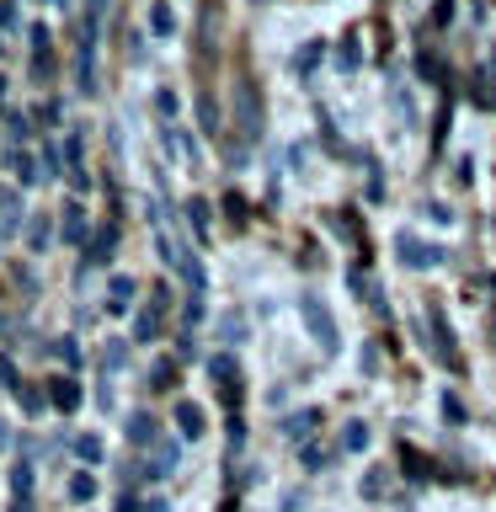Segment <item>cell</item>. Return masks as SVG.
<instances>
[{"instance_id":"1","label":"cell","mask_w":496,"mask_h":512,"mask_svg":"<svg viewBox=\"0 0 496 512\" xmlns=\"http://www.w3.org/2000/svg\"><path fill=\"white\" fill-rule=\"evenodd\" d=\"M299 315H304V326H310L315 347L331 358V352L342 347V336H336V315L326 310V299H320V294H299Z\"/></svg>"},{"instance_id":"2","label":"cell","mask_w":496,"mask_h":512,"mask_svg":"<svg viewBox=\"0 0 496 512\" xmlns=\"http://www.w3.org/2000/svg\"><path fill=\"white\" fill-rule=\"evenodd\" d=\"M160 262H166V267H176V278L187 283V294H192V299H198L203 288H208V278H203V267H198V256H192V251L182 246V240L160 235Z\"/></svg>"},{"instance_id":"3","label":"cell","mask_w":496,"mask_h":512,"mask_svg":"<svg viewBox=\"0 0 496 512\" xmlns=\"http://www.w3.org/2000/svg\"><path fill=\"white\" fill-rule=\"evenodd\" d=\"M235 123L246 139H262V107H256V86L251 80H235Z\"/></svg>"},{"instance_id":"4","label":"cell","mask_w":496,"mask_h":512,"mask_svg":"<svg viewBox=\"0 0 496 512\" xmlns=\"http://www.w3.org/2000/svg\"><path fill=\"white\" fill-rule=\"evenodd\" d=\"M395 256L406 267L422 272V267H438L443 262V246H427V240H416V235H395Z\"/></svg>"},{"instance_id":"5","label":"cell","mask_w":496,"mask_h":512,"mask_svg":"<svg viewBox=\"0 0 496 512\" xmlns=\"http://www.w3.org/2000/svg\"><path fill=\"white\" fill-rule=\"evenodd\" d=\"M427 347H432V358H438V363H448V368H454L459 358H454V342H448V320H443V310H438V304H427Z\"/></svg>"},{"instance_id":"6","label":"cell","mask_w":496,"mask_h":512,"mask_svg":"<svg viewBox=\"0 0 496 512\" xmlns=\"http://www.w3.org/2000/svg\"><path fill=\"white\" fill-rule=\"evenodd\" d=\"M208 374H214V384H224V400H240V368H235V358L230 352H214V358H208Z\"/></svg>"},{"instance_id":"7","label":"cell","mask_w":496,"mask_h":512,"mask_svg":"<svg viewBox=\"0 0 496 512\" xmlns=\"http://www.w3.org/2000/svg\"><path fill=\"white\" fill-rule=\"evenodd\" d=\"M160 310H166V294H150V304L134 315V342H155L160 331Z\"/></svg>"},{"instance_id":"8","label":"cell","mask_w":496,"mask_h":512,"mask_svg":"<svg viewBox=\"0 0 496 512\" xmlns=\"http://www.w3.org/2000/svg\"><path fill=\"white\" fill-rule=\"evenodd\" d=\"M176 464H182V448H176V438H160V443H155V459H150V475L166 480Z\"/></svg>"},{"instance_id":"9","label":"cell","mask_w":496,"mask_h":512,"mask_svg":"<svg viewBox=\"0 0 496 512\" xmlns=\"http://www.w3.org/2000/svg\"><path fill=\"white\" fill-rule=\"evenodd\" d=\"M6 166H11V176H16L22 187L38 182V160H32V155L22 150V144H11V150H6Z\"/></svg>"},{"instance_id":"10","label":"cell","mask_w":496,"mask_h":512,"mask_svg":"<svg viewBox=\"0 0 496 512\" xmlns=\"http://www.w3.org/2000/svg\"><path fill=\"white\" fill-rule=\"evenodd\" d=\"M48 400H54L64 416H70V411L80 406V384H75V379H64V374H59V379H48Z\"/></svg>"},{"instance_id":"11","label":"cell","mask_w":496,"mask_h":512,"mask_svg":"<svg viewBox=\"0 0 496 512\" xmlns=\"http://www.w3.org/2000/svg\"><path fill=\"white\" fill-rule=\"evenodd\" d=\"M112 246H118V224H102V230H96V240H91V267H107L112 262Z\"/></svg>"},{"instance_id":"12","label":"cell","mask_w":496,"mask_h":512,"mask_svg":"<svg viewBox=\"0 0 496 512\" xmlns=\"http://www.w3.org/2000/svg\"><path fill=\"white\" fill-rule=\"evenodd\" d=\"M155 438H160V427H155L150 411H134V416H128V443H155Z\"/></svg>"},{"instance_id":"13","label":"cell","mask_w":496,"mask_h":512,"mask_svg":"<svg viewBox=\"0 0 496 512\" xmlns=\"http://www.w3.org/2000/svg\"><path fill=\"white\" fill-rule=\"evenodd\" d=\"M16 224H22V198H16V192H6V187H0V235H11Z\"/></svg>"},{"instance_id":"14","label":"cell","mask_w":496,"mask_h":512,"mask_svg":"<svg viewBox=\"0 0 496 512\" xmlns=\"http://www.w3.org/2000/svg\"><path fill=\"white\" fill-rule=\"evenodd\" d=\"M176 427H182V438H203V411L192 406V400H182V406H176Z\"/></svg>"},{"instance_id":"15","label":"cell","mask_w":496,"mask_h":512,"mask_svg":"<svg viewBox=\"0 0 496 512\" xmlns=\"http://www.w3.org/2000/svg\"><path fill=\"white\" fill-rule=\"evenodd\" d=\"M320 54H326V43H320V38H310V43H304L299 54H294V70H299L304 80H310V70H315V64H320Z\"/></svg>"},{"instance_id":"16","label":"cell","mask_w":496,"mask_h":512,"mask_svg":"<svg viewBox=\"0 0 496 512\" xmlns=\"http://www.w3.org/2000/svg\"><path fill=\"white\" fill-rule=\"evenodd\" d=\"M128 304H134V278H112V299H107V310H112V315H123Z\"/></svg>"},{"instance_id":"17","label":"cell","mask_w":496,"mask_h":512,"mask_svg":"<svg viewBox=\"0 0 496 512\" xmlns=\"http://www.w3.org/2000/svg\"><path fill=\"white\" fill-rule=\"evenodd\" d=\"M358 64H363V43H358V38H347L342 48H336V70H342V75H352Z\"/></svg>"},{"instance_id":"18","label":"cell","mask_w":496,"mask_h":512,"mask_svg":"<svg viewBox=\"0 0 496 512\" xmlns=\"http://www.w3.org/2000/svg\"><path fill=\"white\" fill-rule=\"evenodd\" d=\"M315 422H320V411H294V416L283 422V432H288V438H310Z\"/></svg>"},{"instance_id":"19","label":"cell","mask_w":496,"mask_h":512,"mask_svg":"<svg viewBox=\"0 0 496 512\" xmlns=\"http://www.w3.org/2000/svg\"><path fill=\"white\" fill-rule=\"evenodd\" d=\"M150 27L160 32V38H171V32H176V11L166 6V0H155V11H150Z\"/></svg>"},{"instance_id":"20","label":"cell","mask_w":496,"mask_h":512,"mask_svg":"<svg viewBox=\"0 0 496 512\" xmlns=\"http://www.w3.org/2000/svg\"><path fill=\"white\" fill-rule=\"evenodd\" d=\"M48 240H54V230H48V219L38 214V219L27 224V246H32V251H48Z\"/></svg>"},{"instance_id":"21","label":"cell","mask_w":496,"mask_h":512,"mask_svg":"<svg viewBox=\"0 0 496 512\" xmlns=\"http://www.w3.org/2000/svg\"><path fill=\"white\" fill-rule=\"evenodd\" d=\"M187 219H192V230H198V240L214 235V230H208V203H203V198H192V203H187Z\"/></svg>"},{"instance_id":"22","label":"cell","mask_w":496,"mask_h":512,"mask_svg":"<svg viewBox=\"0 0 496 512\" xmlns=\"http://www.w3.org/2000/svg\"><path fill=\"white\" fill-rule=\"evenodd\" d=\"M198 118H203V134H219V107H214V96H198Z\"/></svg>"},{"instance_id":"23","label":"cell","mask_w":496,"mask_h":512,"mask_svg":"<svg viewBox=\"0 0 496 512\" xmlns=\"http://www.w3.org/2000/svg\"><path fill=\"white\" fill-rule=\"evenodd\" d=\"M171 379H176V358H160L150 368V384H155V390H171Z\"/></svg>"},{"instance_id":"24","label":"cell","mask_w":496,"mask_h":512,"mask_svg":"<svg viewBox=\"0 0 496 512\" xmlns=\"http://www.w3.org/2000/svg\"><path fill=\"white\" fill-rule=\"evenodd\" d=\"M342 448H352V454H363V448H368V427H363V422L342 427Z\"/></svg>"},{"instance_id":"25","label":"cell","mask_w":496,"mask_h":512,"mask_svg":"<svg viewBox=\"0 0 496 512\" xmlns=\"http://www.w3.org/2000/svg\"><path fill=\"white\" fill-rule=\"evenodd\" d=\"M219 331H224V342H240V336H246V320H240L235 310H224L219 315Z\"/></svg>"},{"instance_id":"26","label":"cell","mask_w":496,"mask_h":512,"mask_svg":"<svg viewBox=\"0 0 496 512\" xmlns=\"http://www.w3.org/2000/svg\"><path fill=\"white\" fill-rule=\"evenodd\" d=\"M64 240H86V214L70 203V214H64Z\"/></svg>"},{"instance_id":"27","label":"cell","mask_w":496,"mask_h":512,"mask_svg":"<svg viewBox=\"0 0 496 512\" xmlns=\"http://www.w3.org/2000/svg\"><path fill=\"white\" fill-rule=\"evenodd\" d=\"M70 496H75V502H91V496H96V475H70Z\"/></svg>"},{"instance_id":"28","label":"cell","mask_w":496,"mask_h":512,"mask_svg":"<svg viewBox=\"0 0 496 512\" xmlns=\"http://www.w3.org/2000/svg\"><path fill=\"white\" fill-rule=\"evenodd\" d=\"M416 70H422V80H432V86H438V80H443V59L422 54V59H416Z\"/></svg>"},{"instance_id":"29","label":"cell","mask_w":496,"mask_h":512,"mask_svg":"<svg viewBox=\"0 0 496 512\" xmlns=\"http://www.w3.org/2000/svg\"><path fill=\"white\" fill-rule=\"evenodd\" d=\"M11 491H16V496L32 491V470H27V464H16V470H11Z\"/></svg>"},{"instance_id":"30","label":"cell","mask_w":496,"mask_h":512,"mask_svg":"<svg viewBox=\"0 0 496 512\" xmlns=\"http://www.w3.org/2000/svg\"><path fill=\"white\" fill-rule=\"evenodd\" d=\"M75 454L96 464V459H102V443H96V438H75Z\"/></svg>"},{"instance_id":"31","label":"cell","mask_w":496,"mask_h":512,"mask_svg":"<svg viewBox=\"0 0 496 512\" xmlns=\"http://www.w3.org/2000/svg\"><path fill=\"white\" fill-rule=\"evenodd\" d=\"M363 496H384V470H368L363 475Z\"/></svg>"},{"instance_id":"32","label":"cell","mask_w":496,"mask_h":512,"mask_svg":"<svg viewBox=\"0 0 496 512\" xmlns=\"http://www.w3.org/2000/svg\"><path fill=\"white\" fill-rule=\"evenodd\" d=\"M304 470H326V448H304Z\"/></svg>"},{"instance_id":"33","label":"cell","mask_w":496,"mask_h":512,"mask_svg":"<svg viewBox=\"0 0 496 512\" xmlns=\"http://www.w3.org/2000/svg\"><path fill=\"white\" fill-rule=\"evenodd\" d=\"M6 128H11V139H27V118H22V112H6Z\"/></svg>"},{"instance_id":"34","label":"cell","mask_w":496,"mask_h":512,"mask_svg":"<svg viewBox=\"0 0 496 512\" xmlns=\"http://www.w3.org/2000/svg\"><path fill=\"white\" fill-rule=\"evenodd\" d=\"M422 214L438 219V224H448V219H454V208H448V203H422Z\"/></svg>"},{"instance_id":"35","label":"cell","mask_w":496,"mask_h":512,"mask_svg":"<svg viewBox=\"0 0 496 512\" xmlns=\"http://www.w3.org/2000/svg\"><path fill=\"white\" fill-rule=\"evenodd\" d=\"M38 166H48V176L59 171V144H43V155H38Z\"/></svg>"},{"instance_id":"36","label":"cell","mask_w":496,"mask_h":512,"mask_svg":"<svg viewBox=\"0 0 496 512\" xmlns=\"http://www.w3.org/2000/svg\"><path fill=\"white\" fill-rule=\"evenodd\" d=\"M16 395H22V406H27V411H38V406H43V395L32 390V384H16Z\"/></svg>"},{"instance_id":"37","label":"cell","mask_w":496,"mask_h":512,"mask_svg":"<svg viewBox=\"0 0 496 512\" xmlns=\"http://www.w3.org/2000/svg\"><path fill=\"white\" fill-rule=\"evenodd\" d=\"M443 416H448V422H454V427L464 422V406H459V400H454V395H443Z\"/></svg>"},{"instance_id":"38","label":"cell","mask_w":496,"mask_h":512,"mask_svg":"<svg viewBox=\"0 0 496 512\" xmlns=\"http://www.w3.org/2000/svg\"><path fill=\"white\" fill-rule=\"evenodd\" d=\"M54 352H59V358H64V363H75V352H80V347L70 342V336H59V347H54Z\"/></svg>"},{"instance_id":"39","label":"cell","mask_w":496,"mask_h":512,"mask_svg":"<svg viewBox=\"0 0 496 512\" xmlns=\"http://www.w3.org/2000/svg\"><path fill=\"white\" fill-rule=\"evenodd\" d=\"M118 512H144V502H139V496H123V502H118Z\"/></svg>"},{"instance_id":"40","label":"cell","mask_w":496,"mask_h":512,"mask_svg":"<svg viewBox=\"0 0 496 512\" xmlns=\"http://www.w3.org/2000/svg\"><path fill=\"white\" fill-rule=\"evenodd\" d=\"M11 512H32V502H27V496H16V502H11Z\"/></svg>"},{"instance_id":"41","label":"cell","mask_w":496,"mask_h":512,"mask_svg":"<svg viewBox=\"0 0 496 512\" xmlns=\"http://www.w3.org/2000/svg\"><path fill=\"white\" fill-rule=\"evenodd\" d=\"M150 512H166V502H150Z\"/></svg>"},{"instance_id":"42","label":"cell","mask_w":496,"mask_h":512,"mask_svg":"<svg viewBox=\"0 0 496 512\" xmlns=\"http://www.w3.org/2000/svg\"><path fill=\"white\" fill-rule=\"evenodd\" d=\"M48 6H64V0H48Z\"/></svg>"},{"instance_id":"43","label":"cell","mask_w":496,"mask_h":512,"mask_svg":"<svg viewBox=\"0 0 496 512\" xmlns=\"http://www.w3.org/2000/svg\"><path fill=\"white\" fill-rule=\"evenodd\" d=\"M0 91H6V80H0Z\"/></svg>"}]
</instances>
